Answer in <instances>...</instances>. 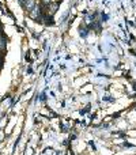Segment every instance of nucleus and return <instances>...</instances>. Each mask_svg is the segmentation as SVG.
<instances>
[{"label": "nucleus", "instance_id": "obj_7", "mask_svg": "<svg viewBox=\"0 0 136 155\" xmlns=\"http://www.w3.org/2000/svg\"><path fill=\"white\" fill-rule=\"evenodd\" d=\"M0 34H2V30H0Z\"/></svg>", "mask_w": 136, "mask_h": 155}, {"label": "nucleus", "instance_id": "obj_2", "mask_svg": "<svg viewBox=\"0 0 136 155\" xmlns=\"http://www.w3.org/2000/svg\"><path fill=\"white\" fill-rule=\"evenodd\" d=\"M48 7L52 10V11H51V14H55V12H56V10H57V7H59V3H51V4H49Z\"/></svg>", "mask_w": 136, "mask_h": 155}, {"label": "nucleus", "instance_id": "obj_4", "mask_svg": "<svg viewBox=\"0 0 136 155\" xmlns=\"http://www.w3.org/2000/svg\"><path fill=\"white\" fill-rule=\"evenodd\" d=\"M0 48H2V49L5 48V45H4V38H3L2 35H0Z\"/></svg>", "mask_w": 136, "mask_h": 155}, {"label": "nucleus", "instance_id": "obj_6", "mask_svg": "<svg viewBox=\"0 0 136 155\" xmlns=\"http://www.w3.org/2000/svg\"><path fill=\"white\" fill-rule=\"evenodd\" d=\"M18 3H19V4H21V5H23V3H25V0H18Z\"/></svg>", "mask_w": 136, "mask_h": 155}, {"label": "nucleus", "instance_id": "obj_1", "mask_svg": "<svg viewBox=\"0 0 136 155\" xmlns=\"http://www.w3.org/2000/svg\"><path fill=\"white\" fill-rule=\"evenodd\" d=\"M34 5H35V0H25V3H23V5L22 7L25 8L26 11H32L33 8H34Z\"/></svg>", "mask_w": 136, "mask_h": 155}, {"label": "nucleus", "instance_id": "obj_5", "mask_svg": "<svg viewBox=\"0 0 136 155\" xmlns=\"http://www.w3.org/2000/svg\"><path fill=\"white\" fill-rule=\"evenodd\" d=\"M41 2H42V4H44V5H49L52 2H53V0H41Z\"/></svg>", "mask_w": 136, "mask_h": 155}, {"label": "nucleus", "instance_id": "obj_3", "mask_svg": "<svg viewBox=\"0 0 136 155\" xmlns=\"http://www.w3.org/2000/svg\"><path fill=\"white\" fill-rule=\"evenodd\" d=\"M80 35H82V37H86V35H87V30L85 29V27H80Z\"/></svg>", "mask_w": 136, "mask_h": 155}]
</instances>
